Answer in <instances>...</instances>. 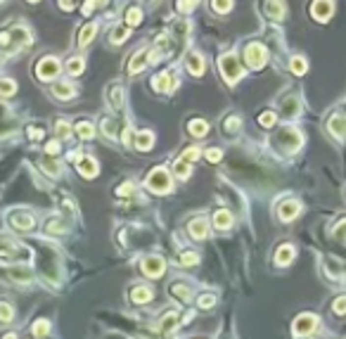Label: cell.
I'll return each instance as SVG.
<instances>
[{
  "label": "cell",
  "instance_id": "50",
  "mask_svg": "<svg viewBox=\"0 0 346 339\" xmlns=\"http://www.w3.org/2000/svg\"><path fill=\"white\" fill-rule=\"evenodd\" d=\"M45 152H48V154H57V152H59V142H57V140H50V142L45 145Z\"/></svg>",
  "mask_w": 346,
  "mask_h": 339
},
{
  "label": "cell",
  "instance_id": "23",
  "mask_svg": "<svg viewBox=\"0 0 346 339\" xmlns=\"http://www.w3.org/2000/svg\"><path fill=\"white\" fill-rule=\"evenodd\" d=\"M213 223H216V228H221V230H226L230 228V223H232V216H230V211H216L213 214Z\"/></svg>",
  "mask_w": 346,
  "mask_h": 339
},
{
  "label": "cell",
  "instance_id": "53",
  "mask_svg": "<svg viewBox=\"0 0 346 339\" xmlns=\"http://www.w3.org/2000/svg\"><path fill=\"white\" fill-rule=\"evenodd\" d=\"M131 192H133V185H131V183H126L123 188H119V190H116V195H131Z\"/></svg>",
  "mask_w": 346,
  "mask_h": 339
},
{
  "label": "cell",
  "instance_id": "25",
  "mask_svg": "<svg viewBox=\"0 0 346 339\" xmlns=\"http://www.w3.org/2000/svg\"><path fill=\"white\" fill-rule=\"evenodd\" d=\"M131 297H133L135 304H147V301L152 299V289H149V287H133Z\"/></svg>",
  "mask_w": 346,
  "mask_h": 339
},
{
  "label": "cell",
  "instance_id": "15",
  "mask_svg": "<svg viewBox=\"0 0 346 339\" xmlns=\"http://www.w3.org/2000/svg\"><path fill=\"white\" fill-rule=\"evenodd\" d=\"M97 162L95 159H90V157H83V159H79V173L83 178H95L97 176Z\"/></svg>",
  "mask_w": 346,
  "mask_h": 339
},
{
  "label": "cell",
  "instance_id": "24",
  "mask_svg": "<svg viewBox=\"0 0 346 339\" xmlns=\"http://www.w3.org/2000/svg\"><path fill=\"white\" fill-rule=\"evenodd\" d=\"M152 142H154V136H152L149 131H140V133L135 136V147L138 149H149Z\"/></svg>",
  "mask_w": 346,
  "mask_h": 339
},
{
  "label": "cell",
  "instance_id": "6",
  "mask_svg": "<svg viewBox=\"0 0 346 339\" xmlns=\"http://www.w3.org/2000/svg\"><path fill=\"white\" fill-rule=\"evenodd\" d=\"M316 325H318V318H316L313 313H304V315H299V318L294 320L292 332L296 337H306V335H311V332L316 330Z\"/></svg>",
  "mask_w": 346,
  "mask_h": 339
},
{
  "label": "cell",
  "instance_id": "48",
  "mask_svg": "<svg viewBox=\"0 0 346 339\" xmlns=\"http://www.w3.org/2000/svg\"><path fill=\"white\" fill-rule=\"evenodd\" d=\"M221 157H223V154H221V149H209V152H206V159H209L211 164L221 162Z\"/></svg>",
  "mask_w": 346,
  "mask_h": 339
},
{
  "label": "cell",
  "instance_id": "36",
  "mask_svg": "<svg viewBox=\"0 0 346 339\" xmlns=\"http://www.w3.org/2000/svg\"><path fill=\"white\" fill-rule=\"evenodd\" d=\"M306 59H304V57H299V55H296V57H292V71L294 74H299V76H301V74H306Z\"/></svg>",
  "mask_w": 346,
  "mask_h": 339
},
{
  "label": "cell",
  "instance_id": "32",
  "mask_svg": "<svg viewBox=\"0 0 346 339\" xmlns=\"http://www.w3.org/2000/svg\"><path fill=\"white\" fill-rule=\"evenodd\" d=\"M76 133H79V138H83V140H90V138L95 136L93 123H88V121H79V123H76Z\"/></svg>",
  "mask_w": 346,
  "mask_h": 339
},
{
  "label": "cell",
  "instance_id": "10",
  "mask_svg": "<svg viewBox=\"0 0 346 339\" xmlns=\"http://www.w3.org/2000/svg\"><path fill=\"white\" fill-rule=\"evenodd\" d=\"M332 0H313V17L318 22H327L332 17Z\"/></svg>",
  "mask_w": 346,
  "mask_h": 339
},
{
  "label": "cell",
  "instance_id": "30",
  "mask_svg": "<svg viewBox=\"0 0 346 339\" xmlns=\"http://www.w3.org/2000/svg\"><path fill=\"white\" fill-rule=\"evenodd\" d=\"M206 131H209L206 121H202V119H192V121H190V133H192V136L202 138V136H206Z\"/></svg>",
  "mask_w": 346,
  "mask_h": 339
},
{
  "label": "cell",
  "instance_id": "51",
  "mask_svg": "<svg viewBox=\"0 0 346 339\" xmlns=\"http://www.w3.org/2000/svg\"><path fill=\"white\" fill-rule=\"evenodd\" d=\"M29 138H31V140H40V138H43V131L36 128V126H31V128H29Z\"/></svg>",
  "mask_w": 346,
  "mask_h": 339
},
{
  "label": "cell",
  "instance_id": "9",
  "mask_svg": "<svg viewBox=\"0 0 346 339\" xmlns=\"http://www.w3.org/2000/svg\"><path fill=\"white\" fill-rule=\"evenodd\" d=\"M301 133L299 131H294V128H282L280 131V136H278V142H280V147H287V149H296L299 145H301Z\"/></svg>",
  "mask_w": 346,
  "mask_h": 339
},
{
  "label": "cell",
  "instance_id": "1",
  "mask_svg": "<svg viewBox=\"0 0 346 339\" xmlns=\"http://www.w3.org/2000/svg\"><path fill=\"white\" fill-rule=\"evenodd\" d=\"M29 43H31V36L24 27H12L10 31H0V50L2 53H19L24 50Z\"/></svg>",
  "mask_w": 346,
  "mask_h": 339
},
{
  "label": "cell",
  "instance_id": "45",
  "mask_svg": "<svg viewBox=\"0 0 346 339\" xmlns=\"http://www.w3.org/2000/svg\"><path fill=\"white\" fill-rule=\"evenodd\" d=\"M259 121H261V126H273V123H275V114H273V112H266V114H261Z\"/></svg>",
  "mask_w": 346,
  "mask_h": 339
},
{
  "label": "cell",
  "instance_id": "46",
  "mask_svg": "<svg viewBox=\"0 0 346 339\" xmlns=\"http://www.w3.org/2000/svg\"><path fill=\"white\" fill-rule=\"evenodd\" d=\"M334 313H346V297H339L337 301H334Z\"/></svg>",
  "mask_w": 346,
  "mask_h": 339
},
{
  "label": "cell",
  "instance_id": "40",
  "mask_svg": "<svg viewBox=\"0 0 346 339\" xmlns=\"http://www.w3.org/2000/svg\"><path fill=\"white\" fill-rule=\"evenodd\" d=\"M197 261H200V256H197L195 252H185V254L180 256V263H183V266H192V263H197Z\"/></svg>",
  "mask_w": 346,
  "mask_h": 339
},
{
  "label": "cell",
  "instance_id": "31",
  "mask_svg": "<svg viewBox=\"0 0 346 339\" xmlns=\"http://www.w3.org/2000/svg\"><path fill=\"white\" fill-rule=\"evenodd\" d=\"M95 31H97V27H95V24H88L86 28H81V36H79V45H81V48H83V45H88V43L93 41Z\"/></svg>",
  "mask_w": 346,
  "mask_h": 339
},
{
  "label": "cell",
  "instance_id": "34",
  "mask_svg": "<svg viewBox=\"0 0 346 339\" xmlns=\"http://www.w3.org/2000/svg\"><path fill=\"white\" fill-rule=\"evenodd\" d=\"M140 22H143V12H140L138 7H131V10L126 12V24H128V27H138Z\"/></svg>",
  "mask_w": 346,
  "mask_h": 339
},
{
  "label": "cell",
  "instance_id": "42",
  "mask_svg": "<svg viewBox=\"0 0 346 339\" xmlns=\"http://www.w3.org/2000/svg\"><path fill=\"white\" fill-rule=\"evenodd\" d=\"M334 240H339V242H344L346 240V221H342V226H337V228H334Z\"/></svg>",
  "mask_w": 346,
  "mask_h": 339
},
{
  "label": "cell",
  "instance_id": "11",
  "mask_svg": "<svg viewBox=\"0 0 346 339\" xmlns=\"http://www.w3.org/2000/svg\"><path fill=\"white\" fill-rule=\"evenodd\" d=\"M175 83H178V81H175V76H173L171 71H161L159 76H154V79H152V85H154L157 90H166V93L175 88Z\"/></svg>",
  "mask_w": 346,
  "mask_h": 339
},
{
  "label": "cell",
  "instance_id": "27",
  "mask_svg": "<svg viewBox=\"0 0 346 339\" xmlns=\"http://www.w3.org/2000/svg\"><path fill=\"white\" fill-rule=\"evenodd\" d=\"M31 332H33V337H48V332H50V323L45 320V318H40V320H36L33 325H31Z\"/></svg>",
  "mask_w": 346,
  "mask_h": 339
},
{
  "label": "cell",
  "instance_id": "41",
  "mask_svg": "<svg viewBox=\"0 0 346 339\" xmlns=\"http://www.w3.org/2000/svg\"><path fill=\"white\" fill-rule=\"evenodd\" d=\"M197 159H200V149H197V147L185 149V154H183V162H197Z\"/></svg>",
  "mask_w": 346,
  "mask_h": 339
},
{
  "label": "cell",
  "instance_id": "29",
  "mask_svg": "<svg viewBox=\"0 0 346 339\" xmlns=\"http://www.w3.org/2000/svg\"><path fill=\"white\" fill-rule=\"evenodd\" d=\"M14 320V309L10 301H0V323H12Z\"/></svg>",
  "mask_w": 346,
  "mask_h": 339
},
{
  "label": "cell",
  "instance_id": "18",
  "mask_svg": "<svg viewBox=\"0 0 346 339\" xmlns=\"http://www.w3.org/2000/svg\"><path fill=\"white\" fill-rule=\"evenodd\" d=\"M53 93H55V97H59V100H69V97L76 95V88L67 81H59V83H55Z\"/></svg>",
  "mask_w": 346,
  "mask_h": 339
},
{
  "label": "cell",
  "instance_id": "56",
  "mask_svg": "<svg viewBox=\"0 0 346 339\" xmlns=\"http://www.w3.org/2000/svg\"><path fill=\"white\" fill-rule=\"evenodd\" d=\"M29 2H38V0H29Z\"/></svg>",
  "mask_w": 346,
  "mask_h": 339
},
{
  "label": "cell",
  "instance_id": "8",
  "mask_svg": "<svg viewBox=\"0 0 346 339\" xmlns=\"http://www.w3.org/2000/svg\"><path fill=\"white\" fill-rule=\"evenodd\" d=\"M36 74H38L40 81H50L59 74V62L55 57H43L38 62V67H36Z\"/></svg>",
  "mask_w": 346,
  "mask_h": 339
},
{
  "label": "cell",
  "instance_id": "37",
  "mask_svg": "<svg viewBox=\"0 0 346 339\" xmlns=\"http://www.w3.org/2000/svg\"><path fill=\"white\" fill-rule=\"evenodd\" d=\"M211 7L216 10V12L226 14L230 7H232V0H211Z\"/></svg>",
  "mask_w": 346,
  "mask_h": 339
},
{
  "label": "cell",
  "instance_id": "43",
  "mask_svg": "<svg viewBox=\"0 0 346 339\" xmlns=\"http://www.w3.org/2000/svg\"><path fill=\"white\" fill-rule=\"evenodd\" d=\"M240 128V119L237 116H228L226 119V131L228 133H232V131H237Z\"/></svg>",
  "mask_w": 346,
  "mask_h": 339
},
{
  "label": "cell",
  "instance_id": "22",
  "mask_svg": "<svg viewBox=\"0 0 346 339\" xmlns=\"http://www.w3.org/2000/svg\"><path fill=\"white\" fill-rule=\"evenodd\" d=\"M107 97H109V102H112V107L114 109H121L123 105V93H121V85H109V90H107Z\"/></svg>",
  "mask_w": 346,
  "mask_h": 339
},
{
  "label": "cell",
  "instance_id": "26",
  "mask_svg": "<svg viewBox=\"0 0 346 339\" xmlns=\"http://www.w3.org/2000/svg\"><path fill=\"white\" fill-rule=\"evenodd\" d=\"M294 258V249L289 247V244H285V247H280L278 254H275V261H278L280 266H287L289 261Z\"/></svg>",
  "mask_w": 346,
  "mask_h": 339
},
{
  "label": "cell",
  "instance_id": "14",
  "mask_svg": "<svg viewBox=\"0 0 346 339\" xmlns=\"http://www.w3.org/2000/svg\"><path fill=\"white\" fill-rule=\"evenodd\" d=\"M327 126H330V131H332L339 140H346V116L344 114H334V116H330Z\"/></svg>",
  "mask_w": 346,
  "mask_h": 339
},
{
  "label": "cell",
  "instance_id": "17",
  "mask_svg": "<svg viewBox=\"0 0 346 339\" xmlns=\"http://www.w3.org/2000/svg\"><path fill=\"white\" fill-rule=\"evenodd\" d=\"M190 235L197 237V240H204V237L209 235V223H206L204 218H195V221L190 223Z\"/></svg>",
  "mask_w": 346,
  "mask_h": 339
},
{
  "label": "cell",
  "instance_id": "47",
  "mask_svg": "<svg viewBox=\"0 0 346 339\" xmlns=\"http://www.w3.org/2000/svg\"><path fill=\"white\" fill-rule=\"evenodd\" d=\"M213 304H216V299H213L211 294H204V297L200 299V306H202V309H211Z\"/></svg>",
  "mask_w": 346,
  "mask_h": 339
},
{
  "label": "cell",
  "instance_id": "5",
  "mask_svg": "<svg viewBox=\"0 0 346 339\" xmlns=\"http://www.w3.org/2000/svg\"><path fill=\"white\" fill-rule=\"evenodd\" d=\"M7 218H10V226H12L14 230H31L33 228V216L29 214L27 209H12L10 214H7Z\"/></svg>",
  "mask_w": 346,
  "mask_h": 339
},
{
  "label": "cell",
  "instance_id": "28",
  "mask_svg": "<svg viewBox=\"0 0 346 339\" xmlns=\"http://www.w3.org/2000/svg\"><path fill=\"white\" fill-rule=\"evenodd\" d=\"M171 294L175 299H183V301H190L192 299V289L187 285H180V282H175V285H171Z\"/></svg>",
  "mask_w": 346,
  "mask_h": 339
},
{
  "label": "cell",
  "instance_id": "4",
  "mask_svg": "<svg viewBox=\"0 0 346 339\" xmlns=\"http://www.w3.org/2000/svg\"><path fill=\"white\" fill-rule=\"evenodd\" d=\"M221 71H223V76H226V81L228 83H235V81H240V76H242V69H240V62H237V57L232 53H228L221 57Z\"/></svg>",
  "mask_w": 346,
  "mask_h": 339
},
{
  "label": "cell",
  "instance_id": "44",
  "mask_svg": "<svg viewBox=\"0 0 346 339\" xmlns=\"http://www.w3.org/2000/svg\"><path fill=\"white\" fill-rule=\"evenodd\" d=\"M48 232H64V226H62V221H59V218H53V221L48 223Z\"/></svg>",
  "mask_w": 346,
  "mask_h": 339
},
{
  "label": "cell",
  "instance_id": "20",
  "mask_svg": "<svg viewBox=\"0 0 346 339\" xmlns=\"http://www.w3.org/2000/svg\"><path fill=\"white\" fill-rule=\"evenodd\" d=\"M175 327H178V315H175V313H166L159 323V332L161 335H171Z\"/></svg>",
  "mask_w": 346,
  "mask_h": 339
},
{
  "label": "cell",
  "instance_id": "55",
  "mask_svg": "<svg viewBox=\"0 0 346 339\" xmlns=\"http://www.w3.org/2000/svg\"><path fill=\"white\" fill-rule=\"evenodd\" d=\"M5 339H17V335H5Z\"/></svg>",
  "mask_w": 346,
  "mask_h": 339
},
{
  "label": "cell",
  "instance_id": "35",
  "mask_svg": "<svg viewBox=\"0 0 346 339\" xmlns=\"http://www.w3.org/2000/svg\"><path fill=\"white\" fill-rule=\"evenodd\" d=\"M67 71L71 76H79L81 71H83V59H81V57H71L67 62Z\"/></svg>",
  "mask_w": 346,
  "mask_h": 339
},
{
  "label": "cell",
  "instance_id": "2",
  "mask_svg": "<svg viewBox=\"0 0 346 339\" xmlns=\"http://www.w3.org/2000/svg\"><path fill=\"white\" fill-rule=\"evenodd\" d=\"M31 258V249L24 244L12 242L7 237H0V261L2 263H24Z\"/></svg>",
  "mask_w": 346,
  "mask_h": 339
},
{
  "label": "cell",
  "instance_id": "3",
  "mask_svg": "<svg viewBox=\"0 0 346 339\" xmlns=\"http://www.w3.org/2000/svg\"><path fill=\"white\" fill-rule=\"evenodd\" d=\"M147 188L152 192H159V195H164V192L171 190V178H169V171L166 169H154L149 176H147Z\"/></svg>",
  "mask_w": 346,
  "mask_h": 339
},
{
  "label": "cell",
  "instance_id": "21",
  "mask_svg": "<svg viewBox=\"0 0 346 339\" xmlns=\"http://www.w3.org/2000/svg\"><path fill=\"white\" fill-rule=\"evenodd\" d=\"M280 218L282 221H292L296 214H299V204L296 202H285V204H280Z\"/></svg>",
  "mask_w": 346,
  "mask_h": 339
},
{
  "label": "cell",
  "instance_id": "16",
  "mask_svg": "<svg viewBox=\"0 0 346 339\" xmlns=\"http://www.w3.org/2000/svg\"><path fill=\"white\" fill-rule=\"evenodd\" d=\"M149 62V50H140V53H135V57L131 59V64H128V71L131 74H138V71H143L145 64Z\"/></svg>",
  "mask_w": 346,
  "mask_h": 339
},
{
  "label": "cell",
  "instance_id": "38",
  "mask_svg": "<svg viewBox=\"0 0 346 339\" xmlns=\"http://www.w3.org/2000/svg\"><path fill=\"white\" fill-rule=\"evenodd\" d=\"M128 38V28L126 27H116L114 31H112V43H121Z\"/></svg>",
  "mask_w": 346,
  "mask_h": 339
},
{
  "label": "cell",
  "instance_id": "33",
  "mask_svg": "<svg viewBox=\"0 0 346 339\" xmlns=\"http://www.w3.org/2000/svg\"><path fill=\"white\" fill-rule=\"evenodd\" d=\"M14 90H17V83L12 79H0V95L10 97V95H14Z\"/></svg>",
  "mask_w": 346,
  "mask_h": 339
},
{
  "label": "cell",
  "instance_id": "49",
  "mask_svg": "<svg viewBox=\"0 0 346 339\" xmlns=\"http://www.w3.org/2000/svg\"><path fill=\"white\" fill-rule=\"evenodd\" d=\"M71 131H69V123H64V121H59L57 123V136L59 138H67Z\"/></svg>",
  "mask_w": 346,
  "mask_h": 339
},
{
  "label": "cell",
  "instance_id": "54",
  "mask_svg": "<svg viewBox=\"0 0 346 339\" xmlns=\"http://www.w3.org/2000/svg\"><path fill=\"white\" fill-rule=\"evenodd\" d=\"M59 5H62V10H71L74 7V0H59Z\"/></svg>",
  "mask_w": 346,
  "mask_h": 339
},
{
  "label": "cell",
  "instance_id": "39",
  "mask_svg": "<svg viewBox=\"0 0 346 339\" xmlns=\"http://www.w3.org/2000/svg\"><path fill=\"white\" fill-rule=\"evenodd\" d=\"M175 176H178V178H187V176H190V166H187V162L180 159V162L175 164Z\"/></svg>",
  "mask_w": 346,
  "mask_h": 339
},
{
  "label": "cell",
  "instance_id": "19",
  "mask_svg": "<svg viewBox=\"0 0 346 339\" xmlns=\"http://www.w3.org/2000/svg\"><path fill=\"white\" fill-rule=\"evenodd\" d=\"M266 14L270 19H282V14H285V2H282V0H266Z\"/></svg>",
  "mask_w": 346,
  "mask_h": 339
},
{
  "label": "cell",
  "instance_id": "12",
  "mask_svg": "<svg viewBox=\"0 0 346 339\" xmlns=\"http://www.w3.org/2000/svg\"><path fill=\"white\" fill-rule=\"evenodd\" d=\"M164 268H166L164 261L157 256H149L143 261V271H145V275H149V278H159L161 273H164Z\"/></svg>",
  "mask_w": 346,
  "mask_h": 339
},
{
  "label": "cell",
  "instance_id": "7",
  "mask_svg": "<svg viewBox=\"0 0 346 339\" xmlns=\"http://www.w3.org/2000/svg\"><path fill=\"white\" fill-rule=\"evenodd\" d=\"M266 48H261L259 43H252V45H247V50H244V59H247V64L252 69H261L266 64Z\"/></svg>",
  "mask_w": 346,
  "mask_h": 339
},
{
  "label": "cell",
  "instance_id": "52",
  "mask_svg": "<svg viewBox=\"0 0 346 339\" xmlns=\"http://www.w3.org/2000/svg\"><path fill=\"white\" fill-rule=\"evenodd\" d=\"M285 114H296V100H287V102H285Z\"/></svg>",
  "mask_w": 346,
  "mask_h": 339
},
{
  "label": "cell",
  "instance_id": "13",
  "mask_svg": "<svg viewBox=\"0 0 346 339\" xmlns=\"http://www.w3.org/2000/svg\"><path fill=\"white\" fill-rule=\"evenodd\" d=\"M185 67L192 76H202L204 74V57L200 53H190L185 59Z\"/></svg>",
  "mask_w": 346,
  "mask_h": 339
}]
</instances>
